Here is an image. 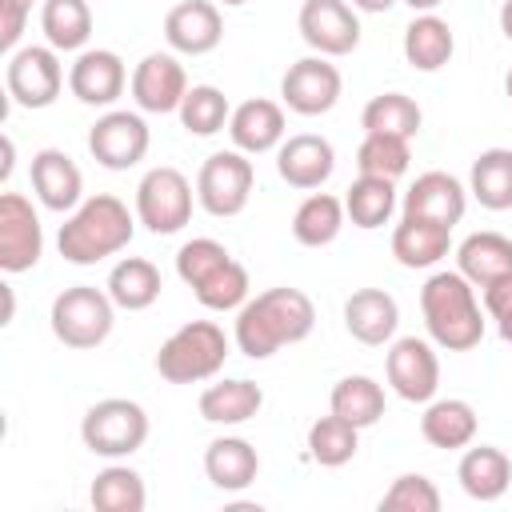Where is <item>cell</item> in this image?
I'll return each mask as SVG.
<instances>
[{
    "instance_id": "1",
    "label": "cell",
    "mask_w": 512,
    "mask_h": 512,
    "mask_svg": "<svg viewBox=\"0 0 512 512\" xmlns=\"http://www.w3.org/2000/svg\"><path fill=\"white\" fill-rule=\"evenodd\" d=\"M312 328H316V304L300 288H268L240 304L232 340L248 360H268L284 344L308 340Z\"/></svg>"
},
{
    "instance_id": "2",
    "label": "cell",
    "mask_w": 512,
    "mask_h": 512,
    "mask_svg": "<svg viewBox=\"0 0 512 512\" xmlns=\"http://www.w3.org/2000/svg\"><path fill=\"white\" fill-rule=\"evenodd\" d=\"M132 232H136V216L128 212V204L120 196L96 192L80 200V208H72V216L60 224L56 244L68 264H100L124 252L132 244Z\"/></svg>"
},
{
    "instance_id": "3",
    "label": "cell",
    "mask_w": 512,
    "mask_h": 512,
    "mask_svg": "<svg viewBox=\"0 0 512 512\" xmlns=\"http://www.w3.org/2000/svg\"><path fill=\"white\" fill-rule=\"evenodd\" d=\"M420 312L432 344L448 352H468L484 340V312L476 300V284L464 272H432L420 288Z\"/></svg>"
},
{
    "instance_id": "4",
    "label": "cell",
    "mask_w": 512,
    "mask_h": 512,
    "mask_svg": "<svg viewBox=\"0 0 512 512\" xmlns=\"http://www.w3.org/2000/svg\"><path fill=\"white\" fill-rule=\"evenodd\" d=\"M228 360V336L216 320L180 324L156 352V372L168 384H200L212 380Z\"/></svg>"
},
{
    "instance_id": "5",
    "label": "cell",
    "mask_w": 512,
    "mask_h": 512,
    "mask_svg": "<svg viewBox=\"0 0 512 512\" xmlns=\"http://www.w3.org/2000/svg\"><path fill=\"white\" fill-rule=\"evenodd\" d=\"M48 320H52V336L64 348L88 352V348H100L108 340V332L116 324V304L108 292H100L92 284H72L52 300Z\"/></svg>"
},
{
    "instance_id": "6",
    "label": "cell",
    "mask_w": 512,
    "mask_h": 512,
    "mask_svg": "<svg viewBox=\"0 0 512 512\" xmlns=\"http://www.w3.org/2000/svg\"><path fill=\"white\" fill-rule=\"evenodd\" d=\"M80 440L92 456H104V460L132 456L148 440V412L128 396L96 400L80 420Z\"/></svg>"
},
{
    "instance_id": "7",
    "label": "cell",
    "mask_w": 512,
    "mask_h": 512,
    "mask_svg": "<svg viewBox=\"0 0 512 512\" xmlns=\"http://www.w3.org/2000/svg\"><path fill=\"white\" fill-rule=\"evenodd\" d=\"M136 220L156 236L180 232L192 220V184H188V176L172 164L148 168L144 180L136 184Z\"/></svg>"
},
{
    "instance_id": "8",
    "label": "cell",
    "mask_w": 512,
    "mask_h": 512,
    "mask_svg": "<svg viewBox=\"0 0 512 512\" xmlns=\"http://www.w3.org/2000/svg\"><path fill=\"white\" fill-rule=\"evenodd\" d=\"M252 160L232 148V152H212L200 172H196V200L208 216H240L252 196Z\"/></svg>"
},
{
    "instance_id": "9",
    "label": "cell",
    "mask_w": 512,
    "mask_h": 512,
    "mask_svg": "<svg viewBox=\"0 0 512 512\" xmlns=\"http://www.w3.org/2000/svg\"><path fill=\"white\" fill-rule=\"evenodd\" d=\"M4 84H8L12 104L48 108V104H56V96L64 88V64H60L52 44H28V48H16L8 56Z\"/></svg>"
},
{
    "instance_id": "10",
    "label": "cell",
    "mask_w": 512,
    "mask_h": 512,
    "mask_svg": "<svg viewBox=\"0 0 512 512\" xmlns=\"http://www.w3.org/2000/svg\"><path fill=\"white\" fill-rule=\"evenodd\" d=\"M384 376L392 384V392L408 404H428L436 400V388H440V360H436V348L420 336H400L388 356H384Z\"/></svg>"
},
{
    "instance_id": "11",
    "label": "cell",
    "mask_w": 512,
    "mask_h": 512,
    "mask_svg": "<svg viewBox=\"0 0 512 512\" xmlns=\"http://www.w3.org/2000/svg\"><path fill=\"white\" fill-rule=\"evenodd\" d=\"M152 136H148V124L140 112H124V108H112L104 112L92 128H88V152L96 164L112 168V172H124L132 164L144 160Z\"/></svg>"
},
{
    "instance_id": "12",
    "label": "cell",
    "mask_w": 512,
    "mask_h": 512,
    "mask_svg": "<svg viewBox=\"0 0 512 512\" xmlns=\"http://www.w3.org/2000/svg\"><path fill=\"white\" fill-rule=\"evenodd\" d=\"M296 28L316 56H348L360 44V20L348 0H304Z\"/></svg>"
},
{
    "instance_id": "13",
    "label": "cell",
    "mask_w": 512,
    "mask_h": 512,
    "mask_svg": "<svg viewBox=\"0 0 512 512\" xmlns=\"http://www.w3.org/2000/svg\"><path fill=\"white\" fill-rule=\"evenodd\" d=\"M340 68L328 56H304L296 64H288L284 80H280V96L288 104V112L296 116H324L336 108L340 100Z\"/></svg>"
},
{
    "instance_id": "14",
    "label": "cell",
    "mask_w": 512,
    "mask_h": 512,
    "mask_svg": "<svg viewBox=\"0 0 512 512\" xmlns=\"http://www.w3.org/2000/svg\"><path fill=\"white\" fill-rule=\"evenodd\" d=\"M40 252H44V232L32 200L20 192H4L0 196V268L12 276L28 272L36 268Z\"/></svg>"
},
{
    "instance_id": "15",
    "label": "cell",
    "mask_w": 512,
    "mask_h": 512,
    "mask_svg": "<svg viewBox=\"0 0 512 512\" xmlns=\"http://www.w3.org/2000/svg\"><path fill=\"white\" fill-rule=\"evenodd\" d=\"M132 100L140 112H180V100L188 96V76H184V64L172 56V52H148L136 68H132Z\"/></svg>"
},
{
    "instance_id": "16",
    "label": "cell",
    "mask_w": 512,
    "mask_h": 512,
    "mask_svg": "<svg viewBox=\"0 0 512 512\" xmlns=\"http://www.w3.org/2000/svg\"><path fill=\"white\" fill-rule=\"evenodd\" d=\"M128 84V68L124 60L112 52V48H84L72 68H68V88L80 104H92V108H108L120 100Z\"/></svg>"
},
{
    "instance_id": "17",
    "label": "cell",
    "mask_w": 512,
    "mask_h": 512,
    "mask_svg": "<svg viewBox=\"0 0 512 512\" xmlns=\"http://www.w3.org/2000/svg\"><path fill=\"white\" fill-rule=\"evenodd\" d=\"M164 40L172 52L204 56L224 40V20L212 0H180L164 16Z\"/></svg>"
},
{
    "instance_id": "18",
    "label": "cell",
    "mask_w": 512,
    "mask_h": 512,
    "mask_svg": "<svg viewBox=\"0 0 512 512\" xmlns=\"http://www.w3.org/2000/svg\"><path fill=\"white\" fill-rule=\"evenodd\" d=\"M276 172L292 188H320L336 172V148L316 132H296L276 148Z\"/></svg>"
},
{
    "instance_id": "19",
    "label": "cell",
    "mask_w": 512,
    "mask_h": 512,
    "mask_svg": "<svg viewBox=\"0 0 512 512\" xmlns=\"http://www.w3.org/2000/svg\"><path fill=\"white\" fill-rule=\"evenodd\" d=\"M32 192L36 200L48 208V212H72L80 208V196H84V176L76 168V160L60 148H40L32 156Z\"/></svg>"
},
{
    "instance_id": "20",
    "label": "cell",
    "mask_w": 512,
    "mask_h": 512,
    "mask_svg": "<svg viewBox=\"0 0 512 512\" xmlns=\"http://www.w3.org/2000/svg\"><path fill=\"white\" fill-rule=\"evenodd\" d=\"M396 324H400V304L384 288H356L344 300V328L352 340H360L368 348L388 344L396 336Z\"/></svg>"
},
{
    "instance_id": "21",
    "label": "cell",
    "mask_w": 512,
    "mask_h": 512,
    "mask_svg": "<svg viewBox=\"0 0 512 512\" xmlns=\"http://www.w3.org/2000/svg\"><path fill=\"white\" fill-rule=\"evenodd\" d=\"M468 208V192L464 184L452 176V172H424L412 180V188L404 192V216H424V220H436V224H460Z\"/></svg>"
},
{
    "instance_id": "22",
    "label": "cell",
    "mask_w": 512,
    "mask_h": 512,
    "mask_svg": "<svg viewBox=\"0 0 512 512\" xmlns=\"http://www.w3.org/2000/svg\"><path fill=\"white\" fill-rule=\"evenodd\" d=\"M284 108L276 100H244L232 108V120H228V136L232 144L244 152V156H260V152H272L284 144Z\"/></svg>"
},
{
    "instance_id": "23",
    "label": "cell",
    "mask_w": 512,
    "mask_h": 512,
    "mask_svg": "<svg viewBox=\"0 0 512 512\" xmlns=\"http://www.w3.org/2000/svg\"><path fill=\"white\" fill-rule=\"evenodd\" d=\"M452 248V228L424 220V216H400V224L392 228V256L404 268H432L448 256Z\"/></svg>"
},
{
    "instance_id": "24",
    "label": "cell",
    "mask_w": 512,
    "mask_h": 512,
    "mask_svg": "<svg viewBox=\"0 0 512 512\" xmlns=\"http://www.w3.org/2000/svg\"><path fill=\"white\" fill-rule=\"evenodd\" d=\"M260 472V452L244 436H216L204 448V476L220 492H244Z\"/></svg>"
},
{
    "instance_id": "25",
    "label": "cell",
    "mask_w": 512,
    "mask_h": 512,
    "mask_svg": "<svg viewBox=\"0 0 512 512\" xmlns=\"http://www.w3.org/2000/svg\"><path fill=\"white\" fill-rule=\"evenodd\" d=\"M456 480H460V488H464L472 500L492 504V500H500V496L508 492V484H512V460H508L500 448H492V444H476V448H468V452L460 456Z\"/></svg>"
},
{
    "instance_id": "26",
    "label": "cell",
    "mask_w": 512,
    "mask_h": 512,
    "mask_svg": "<svg viewBox=\"0 0 512 512\" xmlns=\"http://www.w3.org/2000/svg\"><path fill=\"white\" fill-rule=\"evenodd\" d=\"M456 272H464L476 288H488L492 280L512 272V240L500 232H472L456 248Z\"/></svg>"
},
{
    "instance_id": "27",
    "label": "cell",
    "mask_w": 512,
    "mask_h": 512,
    "mask_svg": "<svg viewBox=\"0 0 512 512\" xmlns=\"http://www.w3.org/2000/svg\"><path fill=\"white\" fill-rule=\"evenodd\" d=\"M260 408H264V392H260L256 380H244V376L208 384V388L200 392V416H204L208 424L232 428V424L252 420Z\"/></svg>"
},
{
    "instance_id": "28",
    "label": "cell",
    "mask_w": 512,
    "mask_h": 512,
    "mask_svg": "<svg viewBox=\"0 0 512 512\" xmlns=\"http://www.w3.org/2000/svg\"><path fill=\"white\" fill-rule=\"evenodd\" d=\"M476 408L468 400H428L424 416H420V436L432 444V448H468L476 440Z\"/></svg>"
},
{
    "instance_id": "29",
    "label": "cell",
    "mask_w": 512,
    "mask_h": 512,
    "mask_svg": "<svg viewBox=\"0 0 512 512\" xmlns=\"http://www.w3.org/2000/svg\"><path fill=\"white\" fill-rule=\"evenodd\" d=\"M456 52V36L448 28V20H440L436 12H420L408 28H404V60L416 72H440Z\"/></svg>"
},
{
    "instance_id": "30",
    "label": "cell",
    "mask_w": 512,
    "mask_h": 512,
    "mask_svg": "<svg viewBox=\"0 0 512 512\" xmlns=\"http://www.w3.org/2000/svg\"><path fill=\"white\" fill-rule=\"evenodd\" d=\"M160 288H164L160 268H156L152 260H144V256H124V260L108 272V296H112V304L124 308V312H144V308H152V304L160 300Z\"/></svg>"
},
{
    "instance_id": "31",
    "label": "cell",
    "mask_w": 512,
    "mask_h": 512,
    "mask_svg": "<svg viewBox=\"0 0 512 512\" xmlns=\"http://www.w3.org/2000/svg\"><path fill=\"white\" fill-rule=\"evenodd\" d=\"M468 192L480 200V208L508 212L512 208V148H484L472 160Z\"/></svg>"
},
{
    "instance_id": "32",
    "label": "cell",
    "mask_w": 512,
    "mask_h": 512,
    "mask_svg": "<svg viewBox=\"0 0 512 512\" xmlns=\"http://www.w3.org/2000/svg\"><path fill=\"white\" fill-rule=\"evenodd\" d=\"M40 32L56 52H80L92 36L88 0H44L40 4Z\"/></svg>"
},
{
    "instance_id": "33",
    "label": "cell",
    "mask_w": 512,
    "mask_h": 512,
    "mask_svg": "<svg viewBox=\"0 0 512 512\" xmlns=\"http://www.w3.org/2000/svg\"><path fill=\"white\" fill-rule=\"evenodd\" d=\"M344 200L328 196V192H312L308 200H300V208L292 212V236L304 248H324L340 236L344 228Z\"/></svg>"
},
{
    "instance_id": "34",
    "label": "cell",
    "mask_w": 512,
    "mask_h": 512,
    "mask_svg": "<svg viewBox=\"0 0 512 512\" xmlns=\"http://www.w3.org/2000/svg\"><path fill=\"white\" fill-rule=\"evenodd\" d=\"M420 124H424V112H420V104H416L412 96H404V92H380V96H372V100L364 104V112H360V128H364V132H384V136H404V140H412V136L420 132Z\"/></svg>"
},
{
    "instance_id": "35",
    "label": "cell",
    "mask_w": 512,
    "mask_h": 512,
    "mask_svg": "<svg viewBox=\"0 0 512 512\" xmlns=\"http://www.w3.org/2000/svg\"><path fill=\"white\" fill-rule=\"evenodd\" d=\"M88 500L92 508L100 512H144L148 504V492H144V480L136 468L128 464H108L104 472H96L92 488H88Z\"/></svg>"
},
{
    "instance_id": "36",
    "label": "cell",
    "mask_w": 512,
    "mask_h": 512,
    "mask_svg": "<svg viewBox=\"0 0 512 512\" xmlns=\"http://www.w3.org/2000/svg\"><path fill=\"white\" fill-rule=\"evenodd\" d=\"M328 408L356 428H372L384 416V388L372 376H344L332 384Z\"/></svg>"
},
{
    "instance_id": "37",
    "label": "cell",
    "mask_w": 512,
    "mask_h": 512,
    "mask_svg": "<svg viewBox=\"0 0 512 512\" xmlns=\"http://www.w3.org/2000/svg\"><path fill=\"white\" fill-rule=\"evenodd\" d=\"M392 208H396V180H384V176H356L344 196V212L356 228L388 224Z\"/></svg>"
},
{
    "instance_id": "38",
    "label": "cell",
    "mask_w": 512,
    "mask_h": 512,
    "mask_svg": "<svg viewBox=\"0 0 512 512\" xmlns=\"http://www.w3.org/2000/svg\"><path fill=\"white\" fill-rule=\"evenodd\" d=\"M356 448H360V428L348 424V420L336 416V412L320 416V420L308 428V456H312L320 468H340V464H348V460L356 456Z\"/></svg>"
},
{
    "instance_id": "39",
    "label": "cell",
    "mask_w": 512,
    "mask_h": 512,
    "mask_svg": "<svg viewBox=\"0 0 512 512\" xmlns=\"http://www.w3.org/2000/svg\"><path fill=\"white\" fill-rule=\"evenodd\" d=\"M412 164V148L404 136H384V132H364L360 148H356V168L360 176H384L396 180L404 176Z\"/></svg>"
},
{
    "instance_id": "40",
    "label": "cell",
    "mask_w": 512,
    "mask_h": 512,
    "mask_svg": "<svg viewBox=\"0 0 512 512\" xmlns=\"http://www.w3.org/2000/svg\"><path fill=\"white\" fill-rule=\"evenodd\" d=\"M228 120H232V108L216 84H192L188 96L180 100V124L192 136H216Z\"/></svg>"
},
{
    "instance_id": "41",
    "label": "cell",
    "mask_w": 512,
    "mask_h": 512,
    "mask_svg": "<svg viewBox=\"0 0 512 512\" xmlns=\"http://www.w3.org/2000/svg\"><path fill=\"white\" fill-rule=\"evenodd\" d=\"M192 296H196L204 308H212V312H232V308H240V304L248 300V268H244L240 260H228V264H220L212 276H204V280L192 288Z\"/></svg>"
},
{
    "instance_id": "42",
    "label": "cell",
    "mask_w": 512,
    "mask_h": 512,
    "mask_svg": "<svg viewBox=\"0 0 512 512\" xmlns=\"http://www.w3.org/2000/svg\"><path fill=\"white\" fill-rule=\"evenodd\" d=\"M380 512H440V492H436V484L428 476L404 472L380 496Z\"/></svg>"
},
{
    "instance_id": "43",
    "label": "cell",
    "mask_w": 512,
    "mask_h": 512,
    "mask_svg": "<svg viewBox=\"0 0 512 512\" xmlns=\"http://www.w3.org/2000/svg\"><path fill=\"white\" fill-rule=\"evenodd\" d=\"M232 260V252L220 244V240H212V236H196V240H188V244H180V252H176V276L188 284V288H196L204 276H212L220 264H228Z\"/></svg>"
},
{
    "instance_id": "44",
    "label": "cell",
    "mask_w": 512,
    "mask_h": 512,
    "mask_svg": "<svg viewBox=\"0 0 512 512\" xmlns=\"http://www.w3.org/2000/svg\"><path fill=\"white\" fill-rule=\"evenodd\" d=\"M484 292V312L496 320V328H500V340L504 344H512V272L508 276H500V280H492L488 288H480Z\"/></svg>"
},
{
    "instance_id": "45",
    "label": "cell",
    "mask_w": 512,
    "mask_h": 512,
    "mask_svg": "<svg viewBox=\"0 0 512 512\" xmlns=\"http://www.w3.org/2000/svg\"><path fill=\"white\" fill-rule=\"evenodd\" d=\"M28 12H32V0H0V48H4V52L16 48Z\"/></svg>"
},
{
    "instance_id": "46",
    "label": "cell",
    "mask_w": 512,
    "mask_h": 512,
    "mask_svg": "<svg viewBox=\"0 0 512 512\" xmlns=\"http://www.w3.org/2000/svg\"><path fill=\"white\" fill-rule=\"evenodd\" d=\"M356 12H388L396 0H348Z\"/></svg>"
},
{
    "instance_id": "47",
    "label": "cell",
    "mask_w": 512,
    "mask_h": 512,
    "mask_svg": "<svg viewBox=\"0 0 512 512\" xmlns=\"http://www.w3.org/2000/svg\"><path fill=\"white\" fill-rule=\"evenodd\" d=\"M500 32L512 40V0H504V4H500Z\"/></svg>"
},
{
    "instance_id": "48",
    "label": "cell",
    "mask_w": 512,
    "mask_h": 512,
    "mask_svg": "<svg viewBox=\"0 0 512 512\" xmlns=\"http://www.w3.org/2000/svg\"><path fill=\"white\" fill-rule=\"evenodd\" d=\"M404 4H408L412 12H432V8H440L444 0H404Z\"/></svg>"
},
{
    "instance_id": "49",
    "label": "cell",
    "mask_w": 512,
    "mask_h": 512,
    "mask_svg": "<svg viewBox=\"0 0 512 512\" xmlns=\"http://www.w3.org/2000/svg\"><path fill=\"white\" fill-rule=\"evenodd\" d=\"M504 92H508V100H512V72L504 76Z\"/></svg>"
},
{
    "instance_id": "50",
    "label": "cell",
    "mask_w": 512,
    "mask_h": 512,
    "mask_svg": "<svg viewBox=\"0 0 512 512\" xmlns=\"http://www.w3.org/2000/svg\"><path fill=\"white\" fill-rule=\"evenodd\" d=\"M220 4H228V8H240V4H248V0H220Z\"/></svg>"
}]
</instances>
